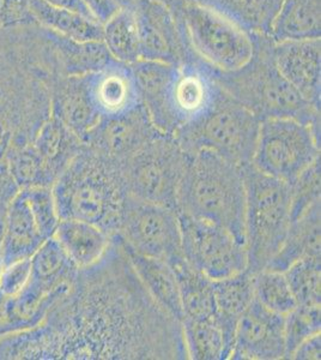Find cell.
Wrapping results in <instances>:
<instances>
[{"instance_id": "cell-7", "label": "cell", "mask_w": 321, "mask_h": 360, "mask_svg": "<svg viewBox=\"0 0 321 360\" xmlns=\"http://www.w3.org/2000/svg\"><path fill=\"white\" fill-rule=\"evenodd\" d=\"M261 120L222 88L214 106L203 117L175 132L183 152L192 155L210 150L244 167L252 165Z\"/></svg>"}, {"instance_id": "cell-19", "label": "cell", "mask_w": 321, "mask_h": 360, "mask_svg": "<svg viewBox=\"0 0 321 360\" xmlns=\"http://www.w3.org/2000/svg\"><path fill=\"white\" fill-rule=\"evenodd\" d=\"M143 106L147 108L155 127L171 135L168 117V96L176 65L169 63L139 59L131 64Z\"/></svg>"}, {"instance_id": "cell-48", "label": "cell", "mask_w": 321, "mask_h": 360, "mask_svg": "<svg viewBox=\"0 0 321 360\" xmlns=\"http://www.w3.org/2000/svg\"><path fill=\"white\" fill-rule=\"evenodd\" d=\"M1 299H3V295H0V307H1ZM3 336V332H1V324H0V338Z\"/></svg>"}, {"instance_id": "cell-46", "label": "cell", "mask_w": 321, "mask_h": 360, "mask_svg": "<svg viewBox=\"0 0 321 360\" xmlns=\"http://www.w3.org/2000/svg\"><path fill=\"white\" fill-rule=\"evenodd\" d=\"M117 1H118L122 8H132V10H134V8H137V5H138L140 0H117Z\"/></svg>"}, {"instance_id": "cell-15", "label": "cell", "mask_w": 321, "mask_h": 360, "mask_svg": "<svg viewBox=\"0 0 321 360\" xmlns=\"http://www.w3.org/2000/svg\"><path fill=\"white\" fill-rule=\"evenodd\" d=\"M285 316L263 307L256 298L237 322L230 359H284Z\"/></svg>"}, {"instance_id": "cell-6", "label": "cell", "mask_w": 321, "mask_h": 360, "mask_svg": "<svg viewBox=\"0 0 321 360\" xmlns=\"http://www.w3.org/2000/svg\"><path fill=\"white\" fill-rule=\"evenodd\" d=\"M242 169L246 185V270L253 275L268 268L284 243L291 222V186L261 172L253 165Z\"/></svg>"}, {"instance_id": "cell-26", "label": "cell", "mask_w": 321, "mask_h": 360, "mask_svg": "<svg viewBox=\"0 0 321 360\" xmlns=\"http://www.w3.org/2000/svg\"><path fill=\"white\" fill-rule=\"evenodd\" d=\"M122 245L130 258L136 273L138 274L140 281L152 295V298L168 314H171L175 319L181 322L183 319V307L174 270L171 269V266H168L167 263L134 252L133 250L124 242Z\"/></svg>"}, {"instance_id": "cell-24", "label": "cell", "mask_w": 321, "mask_h": 360, "mask_svg": "<svg viewBox=\"0 0 321 360\" xmlns=\"http://www.w3.org/2000/svg\"><path fill=\"white\" fill-rule=\"evenodd\" d=\"M40 28L42 37L53 49L61 77L93 74L113 60L103 41H74L48 29Z\"/></svg>"}, {"instance_id": "cell-43", "label": "cell", "mask_w": 321, "mask_h": 360, "mask_svg": "<svg viewBox=\"0 0 321 360\" xmlns=\"http://www.w3.org/2000/svg\"><path fill=\"white\" fill-rule=\"evenodd\" d=\"M321 354L320 333L305 340L293 353L291 359L296 360H319Z\"/></svg>"}, {"instance_id": "cell-42", "label": "cell", "mask_w": 321, "mask_h": 360, "mask_svg": "<svg viewBox=\"0 0 321 360\" xmlns=\"http://www.w3.org/2000/svg\"><path fill=\"white\" fill-rule=\"evenodd\" d=\"M81 1L88 8L90 15L102 25L122 8L117 0H81Z\"/></svg>"}, {"instance_id": "cell-8", "label": "cell", "mask_w": 321, "mask_h": 360, "mask_svg": "<svg viewBox=\"0 0 321 360\" xmlns=\"http://www.w3.org/2000/svg\"><path fill=\"white\" fill-rule=\"evenodd\" d=\"M188 154L174 135L161 134L122 166L129 196L178 212V193Z\"/></svg>"}, {"instance_id": "cell-34", "label": "cell", "mask_w": 321, "mask_h": 360, "mask_svg": "<svg viewBox=\"0 0 321 360\" xmlns=\"http://www.w3.org/2000/svg\"><path fill=\"white\" fill-rule=\"evenodd\" d=\"M240 21L252 33L270 35L271 25L283 0H204Z\"/></svg>"}, {"instance_id": "cell-33", "label": "cell", "mask_w": 321, "mask_h": 360, "mask_svg": "<svg viewBox=\"0 0 321 360\" xmlns=\"http://www.w3.org/2000/svg\"><path fill=\"white\" fill-rule=\"evenodd\" d=\"M181 327L188 359L227 360L230 358L223 333L215 319H183Z\"/></svg>"}, {"instance_id": "cell-40", "label": "cell", "mask_w": 321, "mask_h": 360, "mask_svg": "<svg viewBox=\"0 0 321 360\" xmlns=\"http://www.w3.org/2000/svg\"><path fill=\"white\" fill-rule=\"evenodd\" d=\"M32 278L30 258L20 259L4 266L0 275V295L13 297L20 293Z\"/></svg>"}, {"instance_id": "cell-11", "label": "cell", "mask_w": 321, "mask_h": 360, "mask_svg": "<svg viewBox=\"0 0 321 360\" xmlns=\"http://www.w3.org/2000/svg\"><path fill=\"white\" fill-rule=\"evenodd\" d=\"M185 261L210 280L247 269V250L229 231L212 222L178 213Z\"/></svg>"}, {"instance_id": "cell-25", "label": "cell", "mask_w": 321, "mask_h": 360, "mask_svg": "<svg viewBox=\"0 0 321 360\" xmlns=\"http://www.w3.org/2000/svg\"><path fill=\"white\" fill-rule=\"evenodd\" d=\"M54 238L78 269H84L101 259L113 236L89 222L63 219Z\"/></svg>"}, {"instance_id": "cell-2", "label": "cell", "mask_w": 321, "mask_h": 360, "mask_svg": "<svg viewBox=\"0 0 321 360\" xmlns=\"http://www.w3.org/2000/svg\"><path fill=\"white\" fill-rule=\"evenodd\" d=\"M58 215L118 234L127 193L122 166L81 148L52 185Z\"/></svg>"}, {"instance_id": "cell-44", "label": "cell", "mask_w": 321, "mask_h": 360, "mask_svg": "<svg viewBox=\"0 0 321 360\" xmlns=\"http://www.w3.org/2000/svg\"><path fill=\"white\" fill-rule=\"evenodd\" d=\"M47 4L53 5L57 8H66V10H71V11H76V13H81L84 16L90 17L95 20L94 17L90 15L88 8L84 6L81 0H44ZM96 21V20H95Z\"/></svg>"}, {"instance_id": "cell-23", "label": "cell", "mask_w": 321, "mask_h": 360, "mask_svg": "<svg viewBox=\"0 0 321 360\" xmlns=\"http://www.w3.org/2000/svg\"><path fill=\"white\" fill-rule=\"evenodd\" d=\"M321 201L290 222L288 233L278 254L266 269L284 273L303 258H321Z\"/></svg>"}, {"instance_id": "cell-17", "label": "cell", "mask_w": 321, "mask_h": 360, "mask_svg": "<svg viewBox=\"0 0 321 360\" xmlns=\"http://www.w3.org/2000/svg\"><path fill=\"white\" fill-rule=\"evenodd\" d=\"M84 78L90 101L100 118L122 115L142 105L131 65L113 59Z\"/></svg>"}, {"instance_id": "cell-29", "label": "cell", "mask_w": 321, "mask_h": 360, "mask_svg": "<svg viewBox=\"0 0 321 360\" xmlns=\"http://www.w3.org/2000/svg\"><path fill=\"white\" fill-rule=\"evenodd\" d=\"M34 21L61 37L74 41H102L103 25L81 13L57 8L44 0H29Z\"/></svg>"}, {"instance_id": "cell-14", "label": "cell", "mask_w": 321, "mask_h": 360, "mask_svg": "<svg viewBox=\"0 0 321 360\" xmlns=\"http://www.w3.org/2000/svg\"><path fill=\"white\" fill-rule=\"evenodd\" d=\"M139 34L140 59L180 63L195 59L183 37L178 16L156 0H140L134 8Z\"/></svg>"}, {"instance_id": "cell-10", "label": "cell", "mask_w": 321, "mask_h": 360, "mask_svg": "<svg viewBox=\"0 0 321 360\" xmlns=\"http://www.w3.org/2000/svg\"><path fill=\"white\" fill-rule=\"evenodd\" d=\"M119 237L134 252L155 258L168 266L183 261V245L178 212L127 197Z\"/></svg>"}, {"instance_id": "cell-9", "label": "cell", "mask_w": 321, "mask_h": 360, "mask_svg": "<svg viewBox=\"0 0 321 360\" xmlns=\"http://www.w3.org/2000/svg\"><path fill=\"white\" fill-rule=\"evenodd\" d=\"M320 159V130L290 118L266 119L259 129L252 165L291 185Z\"/></svg>"}, {"instance_id": "cell-21", "label": "cell", "mask_w": 321, "mask_h": 360, "mask_svg": "<svg viewBox=\"0 0 321 360\" xmlns=\"http://www.w3.org/2000/svg\"><path fill=\"white\" fill-rule=\"evenodd\" d=\"M69 288L67 287L61 291L49 293L30 280L20 293L13 297L3 295L0 307L3 336L37 327L55 300L60 298Z\"/></svg>"}, {"instance_id": "cell-41", "label": "cell", "mask_w": 321, "mask_h": 360, "mask_svg": "<svg viewBox=\"0 0 321 360\" xmlns=\"http://www.w3.org/2000/svg\"><path fill=\"white\" fill-rule=\"evenodd\" d=\"M37 25L29 0H0V29Z\"/></svg>"}, {"instance_id": "cell-38", "label": "cell", "mask_w": 321, "mask_h": 360, "mask_svg": "<svg viewBox=\"0 0 321 360\" xmlns=\"http://www.w3.org/2000/svg\"><path fill=\"white\" fill-rule=\"evenodd\" d=\"M37 227L46 240L54 237L60 217L58 215L51 186H30L22 188Z\"/></svg>"}, {"instance_id": "cell-27", "label": "cell", "mask_w": 321, "mask_h": 360, "mask_svg": "<svg viewBox=\"0 0 321 360\" xmlns=\"http://www.w3.org/2000/svg\"><path fill=\"white\" fill-rule=\"evenodd\" d=\"M33 147L55 181L74 156L81 152L84 143L60 119L51 113V117L37 131Z\"/></svg>"}, {"instance_id": "cell-30", "label": "cell", "mask_w": 321, "mask_h": 360, "mask_svg": "<svg viewBox=\"0 0 321 360\" xmlns=\"http://www.w3.org/2000/svg\"><path fill=\"white\" fill-rule=\"evenodd\" d=\"M30 280L49 293L67 288L79 270L54 237L41 244L30 257Z\"/></svg>"}, {"instance_id": "cell-3", "label": "cell", "mask_w": 321, "mask_h": 360, "mask_svg": "<svg viewBox=\"0 0 321 360\" xmlns=\"http://www.w3.org/2000/svg\"><path fill=\"white\" fill-rule=\"evenodd\" d=\"M178 213L221 226L246 245L242 167L210 150L188 154L178 193Z\"/></svg>"}, {"instance_id": "cell-36", "label": "cell", "mask_w": 321, "mask_h": 360, "mask_svg": "<svg viewBox=\"0 0 321 360\" xmlns=\"http://www.w3.org/2000/svg\"><path fill=\"white\" fill-rule=\"evenodd\" d=\"M297 305L317 307L321 303V258H303L284 271Z\"/></svg>"}, {"instance_id": "cell-16", "label": "cell", "mask_w": 321, "mask_h": 360, "mask_svg": "<svg viewBox=\"0 0 321 360\" xmlns=\"http://www.w3.org/2000/svg\"><path fill=\"white\" fill-rule=\"evenodd\" d=\"M271 54L283 77L302 98L320 110V39L273 41Z\"/></svg>"}, {"instance_id": "cell-28", "label": "cell", "mask_w": 321, "mask_h": 360, "mask_svg": "<svg viewBox=\"0 0 321 360\" xmlns=\"http://www.w3.org/2000/svg\"><path fill=\"white\" fill-rule=\"evenodd\" d=\"M321 0H283L268 37L273 41L320 39Z\"/></svg>"}, {"instance_id": "cell-22", "label": "cell", "mask_w": 321, "mask_h": 360, "mask_svg": "<svg viewBox=\"0 0 321 360\" xmlns=\"http://www.w3.org/2000/svg\"><path fill=\"white\" fill-rule=\"evenodd\" d=\"M212 287L217 309L215 322L223 333L228 352L232 356L236 326L254 299L253 276L244 270L229 278L214 280Z\"/></svg>"}, {"instance_id": "cell-5", "label": "cell", "mask_w": 321, "mask_h": 360, "mask_svg": "<svg viewBox=\"0 0 321 360\" xmlns=\"http://www.w3.org/2000/svg\"><path fill=\"white\" fill-rule=\"evenodd\" d=\"M178 20L192 56L214 74L239 71L256 53V34L204 0H186Z\"/></svg>"}, {"instance_id": "cell-35", "label": "cell", "mask_w": 321, "mask_h": 360, "mask_svg": "<svg viewBox=\"0 0 321 360\" xmlns=\"http://www.w3.org/2000/svg\"><path fill=\"white\" fill-rule=\"evenodd\" d=\"M252 276L254 298L268 310L285 316L297 307L284 273L264 269Z\"/></svg>"}, {"instance_id": "cell-37", "label": "cell", "mask_w": 321, "mask_h": 360, "mask_svg": "<svg viewBox=\"0 0 321 360\" xmlns=\"http://www.w3.org/2000/svg\"><path fill=\"white\" fill-rule=\"evenodd\" d=\"M321 330L320 305L302 307L297 305L293 311L285 315L284 359H291L300 345Z\"/></svg>"}, {"instance_id": "cell-13", "label": "cell", "mask_w": 321, "mask_h": 360, "mask_svg": "<svg viewBox=\"0 0 321 360\" xmlns=\"http://www.w3.org/2000/svg\"><path fill=\"white\" fill-rule=\"evenodd\" d=\"M221 93L214 71L197 59L180 63L175 69L168 96L171 135L214 106Z\"/></svg>"}, {"instance_id": "cell-12", "label": "cell", "mask_w": 321, "mask_h": 360, "mask_svg": "<svg viewBox=\"0 0 321 360\" xmlns=\"http://www.w3.org/2000/svg\"><path fill=\"white\" fill-rule=\"evenodd\" d=\"M161 134L164 132L155 127L142 103L126 113L98 119L83 143L100 155L122 165Z\"/></svg>"}, {"instance_id": "cell-4", "label": "cell", "mask_w": 321, "mask_h": 360, "mask_svg": "<svg viewBox=\"0 0 321 360\" xmlns=\"http://www.w3.org/2000/svg\"><path fill=\"white\" fill-rule=\"evenodd\" d=\"M273 40L256 35V53L247 65L232 74H215L218 86L256 118H290L320 130V110L283 77L271 54Z\"/></svg>"}, {"instance_id": "cell-45", "label": "cell", "mask_w": 321, "mask_h": 360, "mask_svg": "<svg viewBox=\"0 0 321 360\" xmlns=\"http://www.w3.org/2000/svg\"><path fill=\"white\" fill-rule=\"evenodd\" d=\"M156 1H159V3H162V4L168 6L176 16H179V13L183 10V5L186 3V0H156Z\"/></svg>"}, {"instance_id": "cell-31", "label": "cell", "mask_w": 321, "mask_h": 360, "mask_svg": "<svg viewBox=\"0 0 321 360\" xmlns=\"http://www.w3.org/2000/svg\"><path fill=\"white\" fill-rule=\"evenodd\" d=\"M183 319H215L216 302L212 280L190 266L185 258L175 266Z\"/></svg>"}, {"instance_id": "cell-18", "label": "cell", "mask_w": 321, "mask_h": 360, "mask_svg": "<svg viewBox=\"0 0 321 360\" xmlns=\"http://www.w3.org/2000/svg\"><path fill=\"white\" fill-rule=\"evenodd\" d=\"M45 240L20 190L10 200L5 217L4 232L0 242V255L4 266L32 257Z\"/></svg>"}, {"instance_id": "cell-47", "label": "cell", "mask_w": 321, "mask_h": 360, "mask_svg": "<svg viewBox=\"0 0 321 360\" xmlns=\"http://www.w3.org/2000/svg\"><path fill=\"white\" fill-rule=\"evenodd\" d=\"M3 268H4V262H3V258H1V255H0V275H1Z\"/></svg>"}, {"instance_id": "cell-1", "label": "cell", "mask_w": 321, "mask_h": 360, "mask_svg": "<svg viewBox=\"0 0 321 360\" xmlns=\"http://www.w3.org/2000/svg\"><path fill=\"white\" fill-rule=\"evenodd\" d=\"M74 332L84 359H188L181 322L143 285L118 234L93 266L78 270Z\"/></svg>"}, {"instance_id": "cell-32", "label": "cell", "mask_w": 321, "mask_h": 360, "mask_svg": "<svg viewBox=\"0 0 321 360\" xmlns=\"http://www.w3.org/2000/svg\"><path fill=\"white\" fill-rule=\"evenodd\" d=\"M103 44L110 57L131 65L140 59L138 25L132 8H122L103 25Z\"/></svg>"}, {"instance_id": "cell-39", "label": "cell", "mask_w": 321, "mask_h": 360, "mask_svg": "<svg viewBox=\"0 0 321 360\" xmlns=\"http://www.w3.org/2000/svg\"><path fill=\"white\" fill-rule=\"evenodd\" d=\"M321 159L309 166L291 185V222L297 220L312 205L321 201Z\"/></svg>"}, {"instance_id": "cell-20", "label": "cell", "mask_w": 321, "mask_h": 360, "mask_svg": "<svg viewBox=\"0 0 321 360\" xmlns=\"http://www.w3.org/2000/svg\"><path fill=\"white\" fill-rule=\"evenodd\" d=\"M51 98L52 113L84 142L86 135L100 119L90 101L84 76H60L53 86V96Z\"/></svg>"}]
</instances>
